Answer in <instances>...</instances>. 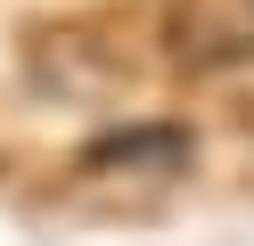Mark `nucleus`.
Here are the masks:
<instances>
[{
	"mask_svg": "<svg viewBox=\"0 0 254 246\" xmlns=\"http://www.w3.org/2000/svg\"><path fill=\"white\" fill-rule=\"evenodd\" d=\"M82 164L90 172H172V164H189V131L181 123H123L107 140H90Z\"/></svg>",
	"mask_w": 254,
	"mask_h": 246,
	"instance_id": "obj_1",
	"label": "nucleus"
}]
</instances>
